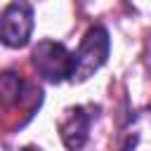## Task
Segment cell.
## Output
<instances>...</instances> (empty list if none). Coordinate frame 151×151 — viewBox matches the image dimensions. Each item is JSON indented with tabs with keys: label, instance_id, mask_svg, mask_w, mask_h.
Instances as JSON below:
<instances>
[{
	"label": "cell",
	"instance_id": "cell-1",
	"mask_svg": "<svg viewBox=\"0 0 151 151\" xmlns=\"http://www.w3.org/2000/svg\"><path fill=\"white\" fill-rule=\"evenodd\" d=\"M109 52H111L109 31L101 24L92 26L85 33L80 47L73 52V73H71V80L73 83H85L90 76H94V71H99L106 64Z\"/></svg>",
	"mask_w": 151,
	"mask_h": 151
},
{
	"label": "cell",
	"instance_id": "cell-2",
	"mask_svg": "<svg viewBox=\"0 0 151 151\" xmlns=\"http://www.w3.org/2000/svg\"><path fill=\"white\" fill-rule=\"evenodd\" d=\"M31 61H33V68L38 71V76L42 80H47V83L59 85L64 80H71V73H73V52H68L64 42L40 40L33 47Z\"/></svg>",
	"mask_w": 151,
	"mask_h": 151
},
{
	"label": "cell",
	"instance_id": "cell-3",
	"mask_svg": "<svg viewBox=\"0 0 151 151\" xmlns=\"http://www.w3.org/2000/svg\"><path fill=\"white\" fill-rule=\"evenodd\" d=\"M33 26V7L26 0H12L0 12V42L12 50H21L31 42Z\"/></svg>",
	"mask_w": 151,
	"mask_h": 151
},
{
	"label": "cell",
	"instance_id": "cell-4",
	"mask_svg": "<svg viewBox=\"0 0 151 151\" xmlns=\"http://www.w3.org/2000/svg\"><path fill=\"white\" fill-rule=\"evenodd\" d=\"M97 118V109L92 106H71L64 111L59 120V134L66 149H83L90 137V125Z\"/></svg>",
	"mask_w": 151,
	"mask_h": 151
},
{
	"label": "cell",
	"instance_id": "cell-5",
	"mask_svg": "<svg viewBox=\"0 0 151 151\" xmlns=\"http://www.w3.org/2000/svg\"><path fill=\"white\" fill-rule=\"evenodd\" d=\"M120 149H151V109L134 111L118 139Z\"/></svg>",
	"mask_w": 151,
	"mask_h": 151
},
{
	"label": "cell",
	"instance_id": "cell-6",
	"mask_svg": "<svg viewBox=\"0 0 151 151\" xmlns=\"http://www.w3.org/2000/svg\"><path fill=\"white\" fill-rule=\"evenodd\" d=\"M24 94V80L14 71L0 73V106H12Z\"/></svg>",
	"mask_w": 151,
	"mask_h": 151
}]
</instances>
